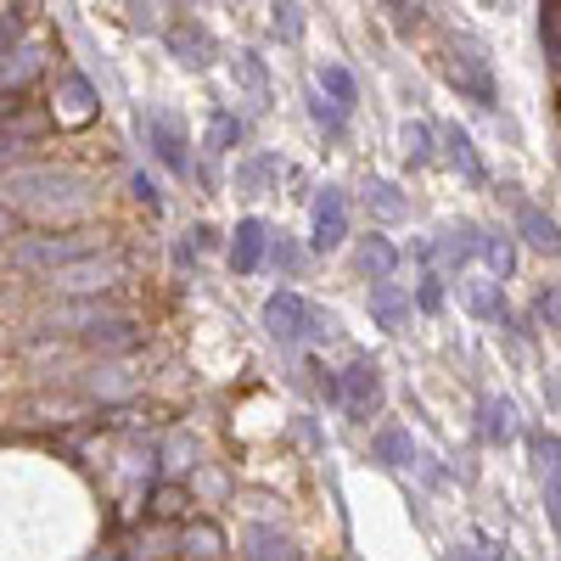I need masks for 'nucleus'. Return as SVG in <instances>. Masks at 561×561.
I'll return each instance as SVG.
<instances>
[{"label":"nucleus","instance_id":"4c0bfd02","mask_svg":"<svg viewBox=\"0 0 561 561\" xmlns=\"http://www.w3.org/2000/svg\"><path fill=\"white\" fill-rule=\"evenodd\" d=\"M415 304L427 309V314H438V309H444V280H438L433 270H421V280H415Z\"/></svg>","mask_w":561,"mask_h":561},{"label":"nucleus","instance_id":"4be33fe9","mask_svg":"<svg viewBox=\"0 0 561 561\" xmlns=\"http://www.w3.org/2000/svg\"><path fill=\"white\" fill-rule=\"evenodd\" d=\"M280 169H287V163H280L275 152H253V158H242V163H237V192H242V197H264V192H270V180H280Z\"/></svg>","mask_w":561,"mask_h":561},{"label":"nucleus","instance_id":"c9c22d12","mask_svg":"<svg viewBox=\"0 0 561 561\" xmlns=\"http://www.w3.org/2000/svg\"><path fill=\"white\" fill-rule=\"evenodd\" d=\"M534 320H539V325H556V332H561V280H550V287L534 293Z\"/></svg>","mask_w":561,"mask_h":561},{"label":"nucleus","instance_id":"f03ea898","mask_svg":"<svg viewBox=\"0 0 561 561\" xmlns=\"http://www.w3.org/2000/svg\"><path fill=\"white\" fill-rule=\"evenodd\" d=\"M264 332L280 348H314V343H332L337 320L325 314L320 304H309L304 293H270L264 298Z\"/></svg>","mask_w":561,"mask_h":561},{"label":"nucleus","instance_id":"cd10ccee","mask_svg":"<svg viewBox=\"0 0 561 561\" xmlns=\"http://www.w3.org/2000/svg\"><path fill=\"white\" fill-rule=\"evenodd\" d=\"M320 90H325V96H332L343 113H354V102H359V84H354V73H348L343 62H325V68H320Z\"/></svg>","mask_w":561,"mask_h":561},{"label":"nucleus","instance_id":"f257e3e1","mask_svg":"<svg viewBox=\"0 0 561 561\" xmlns=\"http://www.w3.org/2000/svg\"><path fill=\"white\" fill-rule=\"evenodd\" d=\"M7 208L45 219V225H68L96 214V180H84L73 169H12L7 174Z\"/></svg>","mask_w":561,"mask_h":561},{"label":"nucleus","instance_id":"5701e85b","mask_svg":"<svg viewBox=\"0 0 561 561\" xmlns=\"http://www.w3.org/2000/svg\"><path fill=\"white\" fill-rule=\"evenodd\" d=\"M365 208L377 214L382 225H399V219H410V197L399 192L393 180H370V185H365Z\"/></svg>","mask_w":561,"mask_h":561},{"label":"nucleus","instance_id":"ddd939ff","mask_svg":"<svg viewBox=\"0 0 561 561\" xmlns=\"http://www.w3.org/2000/svg\"><path fill=\"white\" fill-rule=\"evenodd\" d=\"M96 90H90V79L84 73H62L57 79V102H51V113H57V124H68V129H79V124H90L96 118Z\"/></svg>","mask_w":561,"mask_h":561},{"label":"nucleus","instance_id":"4468645a","mask_svg":"<svg viewBox=\"0 0 561 561\" xmlns=\"http://www.w3.org/2000/svg\"><path fill=\"white\" fill-rule=\"evenodd\" d=\"M438 259L449 264V270H466L472 259H483V225H472V219H455V225H444L438 230Z\"/></svg>","mask_w":561,"mask_h":561},{"label":"nucleus","instance_id":"f704fd0d","mask_svg":"<svg viewBox=\"0 0 561 561\" xmlns=\"http://www.w3.org/2000/svg\"><path fill=\"white\" fill-rule=\"evenodd\" d=\"M270 264L287 275V280H298V275H304V248H298L293 237H275V242H270Z\"/></svg>","mask_w":561,"mask_h":561},{"label":"nucleus","instance_id":"423d86ee","mask_svg":"<svg viewBox=\"0 0 561 561\" xmlns=\"http://www.w3.org/2000/svg\"><path fill=\"white\" fill-rule=\"evenodd\" d=\"M309 242L314 253H337L348 242V197L343 185H320L314 203H309Z\"/></svg>","mask_w":561,"mask_h":561},{"label":"nucleus","instance_id":"b1692460","mask_svg":"<svg viewBox=\"0 0 561 561\" xmlns=\"http://www.w3.org/2000/svg\"><path fill=\"white\" fill-rule=\"evenodd\" d=\"M354 259H359V270H365L370 280H393V270H399V248H393L388 237H365Z\"/></svg>","mask_w":561,"mask_h":561},{"label":"nucleus","instance_id":"9b49d317","mask_svg":"<svg viewBox=\"0 0 561 561\" xmlns=\"http://www.w3.org/2000/svg\"><path fill=\"white\" fill-rule=\"evenodd\" d=\"M84 325H79V337L90 343V348H102V354H129L135 343H140V332H135V320L129 314H79Z\"/></svg>","mask_w":561,"mask_h":561},{"label":"nucleus","instance_id":"a19ab883","mask_svg":"<svg viewBox=\"0 0 561 561\" xmlns=\"http://www.w3.org/2000/svg\"><path fill=\"white\" fill-rule=\"evenodd\" d=\"M129 192H135V203L147 208V214H158V208H163V197H158V185H152L147 174H135V180H129Z\"/></svg>","mask_w":561,"mask_h":561},{"label":"nucleus","instance_id":"72a5a7b5","mask_svg":"<svg viewBox=\"0 0 561 561\" xmlns=\"http://www.w3.org/2000/svg\"><path fill=\"white\" fill-rule=\"evenodd\" d=\"M528 449H534V466L550 478V472H561V438L556 433H545V427H534L528 433Z\"/></svg>","mask_w":561,"mask_h":561},{"label":"nucleus","instance_id":"c756f323","mask_svg":"<svg viewBox=\"0 0 561 561\" xmlns=\"http://www.w3.org/2000/svg\"><path fill=\"white\" fill-rule=\"evenodd\" d=\"M270 34L287 39V45L304 39V7H298V0H275V7H270Z\"/></svg>","mask_w":561,"mask_h":561},{"label":"nucleus","instance_id":"6ab92c4d","mask_svg":"<svg viewBox=\"0 0 561 561\" xmlns=\"http://www.w3.org/2000/svg\"><path fill=\"white\" fill-rule=\"evenodd\" d=\"M410 309H415V298L399 287V280H370V320H377L382 332H404Z\"/></svg>","mask_w":561,"mask_h":561},{"label":"nucleus","instance_id":"f8f14e48","mask_svg":"<svg viewBox=\"0 0 561 561\" xmlns=\"http://www.w3.org/2000/svg\"><path fill=\"white\" fill-rule=\"evenodd\" d=\"M270 242H275V230H270L259 214L237 219V230H230V264H237V275H253V270L264 264Z\"/></svg>","mask_w":561,"mask_h":561},{"label":"nucleus","instance_id":"7ed1b4c3","mask_svg":"<svg viewBox=\"0 0 561 561\" xmlns=\"http://www.w3.org/2000/svg\"><path fill=\"white\" fill-rule=\"evenodd\" d=\"M444 68H449V84L460 90L466 102H478V107H494V102H500L494 73H489V57H483V45H478V39H455Z\"/></svg>","mask_w":561,"mask_h":561},{"label":"nucleus","instance_id":"c85d7f7f","mask_svg":"<svg viewBox=\"0 0 561 561\" xmlns=\"http://www.w3.org/2000/svg\"><path fill=\"white\" fill-rule=\"evenodd\" d=\"M242 135H248V124L237 113H214L208 118V152H237Z\"/></svg>","mask_w":561,"mask_h":561},{"label":"nucleus","instance_id":"6e6552de","mask_svg":"<svg viewBox=\"0 0 561 561\" xmlns=\"http://www.w3.org/2000/svg\"><path fill=\"white\" fill-rule=\"evenodd\" d=\"M140 135H147V147H152V158L169 169V174H192V140H185V129H180V118H169V113H140Z\"/></svg>","mask_w":561,"mask_h":561},{"label":"nucleus","instance_id":"bb28decb","mask_svg":"<svg viewBox=\"0 0 561 561\" xmlns=\"http://www.w3.org/2000/svg\"><path fill=\"white\" fill-rule=\"evenodd\" d=\"M309 118H314V129H320L325 140H343V129H348V113L325 96V90H309Z\"/></svg>","mask_w":561,"mask_h":561},{"label":"nucleus","instance_id":"412c9836","mask_svg":"<svg viewBox=\"0 0 561 561\" xmlns=\"http://www.w3.org/2000/svg\"><path fill=\"white\" fill-rule=\"evenodd\" d=\"M230 79H237V90L248 96V107H253V113H264V107H270V68H264L253 51H237V57H230Z\"/></svg>","mask_w":561,"mask_h":561},{"label":"nucleus","instance_id":"9d476101","mask_svg":"<svg viewBox=\"0 0 561 561\" xmlns=\"http://www.w3.org/2000/svg\"><path fill=\"white\" fill-rule=\"evenodd\" d=\"M163 39H169L174 62H180V68H192V73L214 68V57H219V45H214L208 23H197V18H174V23L163 28Z\"/></svg>","mask_w":561,"mask_h":561},{"label":"nucleus","instance_id":"1a4fd4ad","mask_svg":"<svg viewBox=\"0 0 561 561\" xmlns=\"http://www.w3.org/2000/svg\"><path fill=\"white\" fill-rule=\"evenodd\" d=\"M382 410V370H377V359H348L343 365V415L348 421H370Z\"/></svg>","mask_w":561,"mask_h":561},{"label":"nucleus","instance_id":"0eeeda50","mask_svg":"<svg viewBox=\"0 0 561 561\" xmlns=\"http://www.w3.org/2000/svg\"><path fill=\"white\" fill-rule=\"evenodd\" d=\"M113 280H124V259L96 248V253H84V259L62 264V270L51 275V287H62V293H107Z\"/></svg>","mask_w":561,"mask_h":561},{"label":"nucleus","instance_id":"7c9ffc66","mask_svg":"<svg viewBox=\"0 0 561 561\" xmlns=\"http://www.w3.org/2000/svg\"><path fill=\"white\" fill-rule=\"evenodd\" d=\"M34 68H39V51H34V45H12V51H7V102L34 79Z\"/></svg>","mask_w":561,"mask_h":561},{"label":"nucleus","instance_id":"79ce46f5","mask_svg":"<svg viewBox=\"0 0 561 561\" xmlns=\"http://www.w3.org/2000/svg\"><path fill=\"white\" fill-rule=\"evenodd\" d=\"M489 7H505V12H511V0H489Z\"/></svg>","mask_w":561,"mask_h":561},{"label":"nucleus","instance_id":"e433bc0d","mask_svg":"<svg viewBox=\"0 0 561 561\" xmlns=\"http://www.w3.org/2000/svg\"><path fill=\"white\" fill-rule=\"evenodd\" d=\"M438 561H505V550H500L494 539H478V545H455V550H444Z\"/></svg>","mask_w":561,"mask_h":561},{"label":"nucleus","instance_id":"ea45409f","mask_svg":"<svg viewBox=\"0 0 561 561\" xmlns=\"http://www.w3.org/2000/svg\"><path fill=\"white\" fill-rule=\"evenodd\" d=\"M382 7L393 12V23H399L404 34H410V28H421V12H415V7H421V0H382Z\"/></svg>","mask_w":561,"mask_h":561},{"label":"nucleus","instance_id":"dca6fc26","mask_svg":"<svg viewBox=\"0 0 561 561\" xmlns=\"http://www.w3.org/2000/svg\"><path fill=\"white\" fill-rule=\"evenodd\" d=\"M460 304L472 309L478 320H505L511 309H505V280L500 275H460Z\"/></svg>","mask_w":561,"mask_h":561},{"label":"nucleus","instance_id":"39448f33","mask_svg":"<svg viewBox=\"0 0 561 561\" xmlns=\"http://www.w3.org/2000/svg\"><path fill=\"white\" fill-rule=\"evenodd\" d=\"M84 253H96V242H84V237H28V242H12V264L23 275H45V280H51L62 264L84 259Z\"/></svg>","mask_w":561,"mask_h":561},{"label":"nucleus","instance_id":"473e14b6","mask_svg":"<svg viewBox=\"0 0 561 561\" xmlns=\"http://www.w3.org/2000/svg\"><path fill=\"white\" fill-rule=\"evenodd\" d=\"M539 39H545V57L561 68V0H545L539 7Z\"/></svg>","mask_w":561,"mask_h":561},{"label":"nucleus","instance_id":"20e7f679","mask_svg":"<svg viewBox=\"0 0 561 561\" xmlns=\"http://www.w3.org/2000/svg\"><path fill=\"white\" fill-rule=\"evenodd\" d=\"M500 203L511 208V225H517V237L534 248V253H561V225L550 208H539L534 197H523V185H500Z\"/></svg>","mask_w":561,"mask_h":561},{"label":"nucleus","instance_id":"2eb2a0df","mask_svg":"<svg viewBox=\"0 0 561 561\" xmlns=\"http://www.w3.org/2000/svg\"><path fill=\"white\" fill-rule=\"evenodd\" d=\"M242 561H298V539L280 534L275 523H248L242 528Z\"/></svg>","mask_w":561,"mask_h":561},{"label":"nucleus","instance_id":"a211bd4d","mask_svg":"<svg viewBox=\"0 0 561 561\" xmlns=\"http://www.w3.org/2000/svg\"><path fill=\"white\" fill-rule=\"evenodd\" d=\"M415 455H421V449H415V438L399 427V421H382L377 438H370V460H377L382 472H410Z\"/></svg>","mask_w":561,"mask_h":561},{"label":"nucleus","instance_id":"aec40b11","mask_svg":"<svg viewBox=\"0 0 561 561\" xmlns=\"http://www.w3.org/2000/svg\"><path fill=\"white\" fill-rule=\"evenodd\" d=\"M438 147H444V158L472 180V185H489V169H483V158H478V147H472V135H466L460 124H444L438 129Z\"/></svg>","mask_w":561,"mask_h":561},{"label":"nucleus","instance_id":"393cba45","mask_svg":"<svg viewBox=\"0 0 561 561\" xmlns=\"http://www.w3.org/2000/svg\"><path fill=\"white\" fill-rule=\"evenodd\" d=\"M433 158H438V129L421 124V118H410V124H404V163H410V169H427Z\"/></svg>","mask_w":561,"mask_h":561},{"label":"nucleus","instance_id":"a878e982","mask_svg":"<svg viewBox=\"0 0 561 561\" xmlns=\"http://www.w3.org/2000/svg\"><path fill=\"white\" fill-rule=\"evenodd\" d=\"M483 264H489V275L511 280L517 275V242H511L505 230H483Z\"/></svg>","mask_w":561,"mask_h":561},{"label":"nucleus","instance_id":"2f4dec72","mask_svg":"<svg viewBox=\"0 0 561 561\" xmlns=\"http://www.w3.org/2000/svg\"><path fill=\"white\" fill-rule=\"evenodd\" d=\"M180 511H185V489H174V483L147 489V517L152 523H169V517H180Z\"/></svg>","mask_w":561,"mask_h":561},{"label":"nucleus","instance_id":"58836bf2","mask_svg":"<svg viewBox=\"0 0 561 561\" xmlns=\"http://www.w3.org/2000/svg\"><path fill=\"white\" fill-rule=\"evenodd\" d=\"M545 517H550V534L561 539V472L545 478Z\"/></svg>","mask_w":561,"mask_h":561},{"label":"nucleus","instance_id":"f3484780","mask_svg":"<svg viewBox=\"0 0 561 561\" xmlns=\"http://www.w3.org/2000/svg\"><path fill=\"white\" fill-rule=\"evenodd\" d=\"M478 427H483V444L505 449L511 438L523 433V421H517V404H511L505 393H483V399H478Z\"/></svg>","mask_w":561,"mask_h":561}]
</instances>
